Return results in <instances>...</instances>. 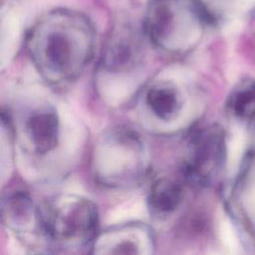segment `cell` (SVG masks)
Masks as SVG:
<instances>
[{
    "mask_svg": "<svg viewBox=\"0 0 255 255\" xmlns=\"http://www.w3.org/2000/svg\"><path fill=\"white\" fill-rule=\"evenodd\" d=\"M139 43L129 30L116 32L106 48L103 65L111 72H120L133 67L139 59Z\"/></svg>",
    "mask_w": 255,
    "mask_h": 255,
    "instance_id": "obj_9",
    "label": "cell"
},
{
    "mask_svg": "<svg viewBox=\"0 0 255 255\" xmlns=\"http://www.w3.org/2000/svg\"><path fill=\"white\" fill-rule=\"evenodd\" d=\"M213 20L200 0H151L144 15L143 31L154 47L178 54L192 49Z\"/></svg>",
    "mask_w": 255,
    "mask_h": 255,
    "instance_id": "obj_2",
    "label": "cell"
},
{
    "mask_svg": "<svg viewBox=\"0 0 255 255\" xmlns=\"http://www.w3.org/2000/svg\"><path fill=\"white\" fill-rule=\"evenodd\" d=\"M145 103L154 117L161 121L173 120L181 111L182 101L178 89L170 83H157L145 94Z\"/></svg>",
    "mask_w": 255,
    "mask_h": 255,
    "instance_id": "obj_10",
    "label": "cell"
},
{
    "mask_svg": "<svg viewBox=\"0 0 255 255\" xmlns=\"http://www.w3.org/2000/svg\"><path fill=\"white\" fill-rule=\"evenodd\" d=\"M91 247L98 254H149L153 236L143 223H124L98 232Z\"/></svg>",
    "mask_w": 255,
    "mask_h": 255,
    "instance_id": "obj_6",
    "label": "cell"
},
{
    "mask_svg": "<svg viewBox=\"0 0 255 255\" xmlns=\"http://www.w3.org/2000/svg\"><path fill=\"white\" fill-rule=\"evenodd\" d=\"M95 46L93 22L84 13L67 8L43 14L26 36L33 65L52 84L76 80L93 59Z\"/></svg>",
    "mask_w": 255,
    "mask_h": 255,
    "instance_id": "obj_1",
    "label": "cell"
},
{
    "mask_svg": "<svg viewBox=\"0 0 255 255\" xmlns=\"http://www.w3.org/2000/svg\"><path fill=\"white\" fill-rule=\"evenodd\" d=\"M227 107L239 119L255 118V81L246 80L240 83L231 93Z\"/></svg>",
    "mask_w": 255,
    "mask_h": 255,
    "instance_id": "obj_12",
    "label": "cell"
},
{
    "mask_svg": "<svg viewBox=\"0 0 255 255\" xmlns=\"http://www.w3.org/2000/svg\"><path fill=\"white\" fill-rule=\"evenodd\" d=\"M96 170L111 186H128L139 181L146 168L143 145L134 132L118 128L104 135L98 144Z\"/></svg>",
    "mask_w": 255,
    "mask_h": 255,
    "instance_id": "obj_4",
    "label": "cell"
},
{
    "mask_svg": "<svg viewBox=\"0 0 255 255\" xmlns=\"http://www.w3.org/2000/svg\"><path fill=\"white\" fill-rule=\"evenodd\" d=\"M225 155L224 133L220 127L205 126L190 136L182 171L196 185H207L220 171Z\"/></svg>",
    "mask_w": 255,
    "mask_h": 255,
    "instance_id": "obj_5",
    "label": "cell"
},
{
    "mask_svg": "<svg viewBox=\"0 0 255 255\" xmlns=\"http://www.w3.org/2000/svg\"><path fill=\"white\" fill-rule=\"evenodd\" d=\"M24 134L34 152L45 154L53 150L60 134V123L55 110L43 107L33 111L24 123Z\"/></svg>",
    "mask_w": 255,
    "mask_h": 255,
    "instance_id": "obj_8",
    "label": "cell"
},
{
    "mask_svg": "<svg viewBox=\"0 0 255 255\" xmlns=\"http://www.w3.org/2000/svg\"><path fill=\"white\" fill-rule=\"evenodd\" d=\"M204 5H205V7L208 9V11L210 12V9H211V7H212V5H214L215 3H219V2H221V1H225V0H200ZM211 13V12H210ZM212 15V14H211Z\"/></svg>",
    "mask_w": 255,
    "mask_h": 255,
    "instance_id": "obj_13",
    "label": "cell"
},
{
    "mask_svg": "<svg viewBox=\"0 0 255 255\" xmlns=\"http://www.w3.org/2000/svg\"><path fill=\"white\" fill-rule=\"evenodd\" d=\"M48 244L63 249L92 245L98 234L95 204L76 194H60L40 208Z\"/></svg>",
    "mask_w": 255,
    "mask_h": 255,
    "instance_id": "obj_3",
    "label": "cell"
},
{
    "mask_svg": "<svg viewBox=\"0 0 255 255\" xmlns=\"http://www.w3.org/2000/svg\"><path fill=\"white\" fill-rule=\"evenodd\" d=\"M184 190L177 180L162 177L155 180L148 193V205L156 215H167L174 212L182 203Z\"/></svg>",
    "mask_w": 255,
    "mask_h": 255,
    "instance_id": "obj_11",
    "label": "cell"
},
{
    "mask_svg": "<svg viewBox=\"0 0 255 255\" xmlns=\"http://www.w3.org/2000/svg\"><path fill=\"white\" fill-rule=\"evenodd\" d=\"M2 216L5 224L21 238H46L40 207H35L28 193L19 190L3 200ZM48 243V241H47Z\"/></svg>",
    "mask_w": 255,
    "mask_h": 255,
    "instance_id": "obj_7",
    "label": "cell"
}]
</instances>
